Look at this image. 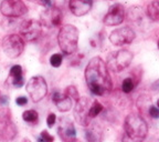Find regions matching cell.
<instances>
[{
    "label": "cell",
    "instance_id": "obj_1",
    "mask_svg": "<svg viewBox=\"0 0 159 142\" xmlns=\"http://www.w3.org/2000/svg\"><path fill=\"white\" fill-rule=\"evenodd\" d=\"M85 79L89 91L95 95H104L113 88L108 68L101 57H94L89 61L85 68Z\"/></svg>",
    "mask_w": 159,
    "mask_h": 142
},
{
    "label": "cell",
    "instance_id": "obj_2",
    "mask_svg": "<svg viewBox=\"0 0 159 142\" xmlns=\"http://www.w3.org/2000/svg\"><path fill=\"white\" fill-rule=\"evenodd\" d=\"M80 32L77 28L73 25L61 26L57 35V42L60 49L65 55H73L79 48Z\"/></svg>",
    "mask_w": 159,
    "mask_h": 142
},
{
    "label": "cell",
    "instance_id": "obj_3",
    "mask_svg": "<svg viewBox=\"0 0 159 142\" xmlns=\"http://www.w3.org/2000/svg\"><path fill=\"white\" fill-rule=\"evenodd\" d=\"M124 130L129 139L140 141L148 135V125L142 115L130 113L125 118Z\"/></svg>",
    "mask_w": 159,
    "mask_h": 142
},
{
    "label": "cell",
    "instance_id": "obj_4",
    "mask_svg": "<svg viewBox=\"0 0 159 142\" xmlns=\"http://www.w3.org/2000/svg\"><path fill=\"white\" fill-rule=\"evenodd\" d=\"M133 59H134L133 52H130L127 49H120L108 56L106 65L109 70L118 73L129 67L130 63L133 62Z\"/></svg>",
    "mask_w": 159,
    "mask_h": 142
},
{
    "label": "cell",
    "instance_id": "obj_5",
    "mask_svg": "<svg viewBox=\"0 0 159 142\" xmlns=\"http://www.w3.org/2000/svg\"><path fill=\"white\" fill-rule=\"evenodd\" d=\"M2 49L8 58L16 59L20 57L25 50V39L16 33L6 36L2 39Z\"/></svg>",
    "mask_w": 159,
    "mask_h": 142
},
{
    "label": "cell",
    "instance_id": "obj_6",
    "mask_svg": "<svg viewBox=\"0 0 159 142\" xmlns=\"http://www.w3.org/2000/svg\"><path fill=\"white\" fill-rule=\"evenodd\" d=\"M27 92L33 102H40L48 95L47 81L41 76H35L27 82Z\"/></svg>",
    "mask_w": 159,
    "mask_h": 142
},
{
    "label": "cell",
    "instance_id": "obj_7",
    "mask_svg": "<svg viewBox=\"0 0 159 142\" xmlns=\"http://www.w3.org/2000/svg\"><path fill=\"white\" fill-rule=\"evenodd\" d=\"M91 105H92V101L86 97L80 98L75 102L73 115H74L75 121L82 127H87L89 125V122H91V119H92L89 117Z\"/></svg>",
    "mask_w": 159,
    "mask_h": 142
},
{
    "label": "cell",
    "instance_id": "obj_8",
    "mask_svg": "<svg viewBox=\"0 0 159 142\" xmlns=\"http://www.w3.org/2000/svg\"><path fill=\"white\" fill-rule=\"evenodd\" d=\"M0 12L5 17H22L28 12V8L22 0H2L0 3Z\"/></svg>",
    "mask_w": 159,
    "mask_h": 142
},
{
    "label": "cell",
    "instance_id": "obj_9",
    "mask_svg": "<svg viewBox=\"0 0 159 142\" xmlns=\"http://www.w3.org/2000/svg\"><path fill=\"white\" fill-rule=\"evenodd\" d=\"M136 38V32L130 27H120L111 32L108 39L111 43L117 47L130 45Z\"/></svg>",
    "mask_w": 159,
    "mask_h": 142
},
{
    "label": "cell",
    "instance_id": "obj_10",
    "mask_svg": "<svg viewBox=\"0 0 159 142\" xmlns=\"http://www.w3.org/2000/svg\"><path fill=\"white\" fill-rule=\"evenodd\" d=\"M42 23L39 20H25L20 25V36L25 39V41H34L42 32Z\"/></svg>",
    "mask_w": 159,
    "mask_h": 142
},
{
    "label": "cell",
    "instance_id": "obj_11",
    "mask_svg": "<svg viewBox=\"0 0 159 142\" xmlns=\"http://www.w3.org/2000/svg\"><path fill=\"white\" fill-rule=\"evenodd\" d=\"M125 16H126V11L124 6L122 3H114L109 7L108 11L104 16L103 22L108 27H114V26L116 27L123 23V21L125 20Z\"/></svg>",
    "mask_w": 159,
    "mask_h": 142
},
{
    "label": "cell",
    "instance_id": "obj_12",
    "mask_svg": "<svg viewBox=\"0 0 159 142\" xmlns=\"http://www.w3.org/2000/svg\"><path fill=\"white\" fill-rule=\"evenodd\" d=\"M63 20L62 11L57 7L47 8V9L41 13V23L47 28H55L61 27Z\"/></svg>",
    "mask_w": 159,
    "mask_h": 142
},
{
    "label": "cell",
    "instance_id": "obj_13",
    "mask_svg": "<svg viewBox=\"0 0 159 142\" xmlns=\"http://www.w3.org/2000/svg\"><path fill=\"white\" fill-rule=\"evenodd\" d=\"M93 7V0H70L69 9L76 17H82L89 13Z\"/></svg>",
    "mask_w": 159,
    "mask_h": 142
},
{
    "label": "cell",
    "instance_id": "obj_14",
    "mask_svg": "<svg viewBox=\"0 0 159 142\" xmlns=\"http://www.w3.org/2000/svg\"><path fill=\"white\" fill-rule=\"evenodd\" d=\"M57 133L59 137L64 141H71V140H75V135H76V131L73 122L67 118H63L60 121V125L57 128Z\"/></svg>",
    "mask_w": 159,
    "mask_h": 142
},
{
    "label": "cell",
    "instance_id": "obj_15",
    "mask_svg": "<svg viewBox=\"0 0 159 142\" xmlns=\"http://www.w3.org/2000/svg\"><path fill=\"white\" fill-rule=\"evenodd\" d=\"M52 101L54 102V105H57V109L61 112H67L71 110V108L73 107V101L69 95H66L65 93L61 92H54L52 95Z\"/></svg>",
    "mask_w": 159,
    "mask_h": 142
},
{
    "label": "cell",
    "instance_id": "obj_16",
    "mask_svg": "<svg viewBox=\"0 0 159 142\" xmlns=\"http://www.w3.org/2000/svg\"><path fill=\"white\" fill-rule=\"evenodd\" d=\"M22 67L19 65H15L11 67L9 73V78L8 80H10V83L15 88H21L25 85V79L22 76Z\"/></svg>",
    "mask_w": 159,
    "mask_h": 142
},
{
    "label": "cell",
    "instance_id": "obj_17",
    "mask_svg": "<svg viewBox=\"0 0 159 142\" xmlns=\"http://www.w3.org/2000/svg\"><path fill=\"white\" fill-rule=\"evenodd\" d=\"M147 16L154 22H159V1L155 0L147 6Z\"/></svg>",
    "mask_w": 159,
    "mask_h": 142
},
{
    "label": "cell",
    "instance_id": "obj_18",
    "mask_svg": "<svg viewBox=\"0 0 159 142\" xmlns=\"http://www.w3.org/2000/svg\"><path fill=\"white\" fill-rule=\"evenodd\" d=\"M39 115L35 110H27L22 113V119L25 120V122L29 123H37Z\"/></svg>",
    "mask_w": 159,
    "mask_h": 142
},
{
    "label": "cell",
    "instance_id": "obj_19",
    "mask_svg": "<svg viewBox=\"0 0 159 142\" xmlns=\"http://www.w3.org/2000/svg\"><path fill=\"white\" fill-rule=\"evenodd\" d=\"M103 111V105L97 100H93L92 105H91V108H89V117L95 118L99 115V113Z\"/></svg>",
    "mask_w": 159,
    "mask_h": 142
},
{
    "label": "cell",
    "instance_id": "obj_20",
    "mask_svg": "<svg viewBox=\"0 0 159 142\" xmlns=\"http://www.w3.org/2000/svg\"><path fill=\"white\" fill-rule=\"evenodd\" d=\"M135 88V83L134 80L132 78H126V79L123 80L122 82V91L124 93H130L134 90Z\"/></svg>",
    "mask_w": 159,
    "mask_h": 142
},
{
    "label": "cell",
    "instance_id": "obj_21",
    "mask_svg": "<svg viewBox=\"0 0 159 142\" xmlns=\"http://www.w3.org/2000/svg\"><path fill=\"white\" fill-rule=\"evenodd\" d=\"M65 95H69L71 99L74 101V102H76L77 100L80 99V93H79V91H77V89L74 87V86H70V87H67L66 89H65Z\"/></svg>",
    "mask_w": 159,
    "mask_h": 142
},
{
    "label": "cell",
    "instance_id": "obj_22",
    "mask_svg": "<svg viewBox=\"0 0 159 142\" xmlns=\"http://www.w3.org/2000/svg\"><path fill=\"white\" fill-rule=\"evenodd\" d=\"M62 61H63V58L61 53H54V55L51 56V58H50V63L54 68H59L60 66L62 65Z\"/></svg>",
    "mask_w": 159,
    "mask_h": 142
},
{
    "label": "cell",
    "instance_id": "obj_23",
    "mask_svg": "<svg viewBox=\"0 0 159 142\" xmlns=\"http://www.w3.org/2000/svg\"><path fill=\"white\" fill-rule=\"evenodd\" d=\"M28 1L42 6V7H44L45 9H47V8H51L54 6V0H28Z\"/></svg>",
    "mask_w": 159,
    "mask_h": 142
},
{
    "label": "cell",
    "instance_id": "obj_24",
    "mask_svg": "<svg viewBox=\"0 0 159 142\" xmlns=\"http://www.w3.org/2000/svg\"><path fill=\"white\" fill-rule=\"evenodd\" d=\"M148 112H149V115L152 118H154V119H158L159 118V108L157 107V105H150Z\"/></svg>",
    "mask_w": 159,
    "mask_h": 142
},
{
    "label": "cell",
    "instance_id": "obj_25",
    "mask_svg": "<svg viewBox=\"0 0 159 142\" xmlns=\"http://www.w3.org/2000/svg\"><path fill=\"white\" fill-rule=\"evenodd\" d=\"M55 121H57V115L54 113H50L47 118V125L49 128H52L55 125Z\"/></svg>",
    "mask_w": 159,
    "mask_h": 142
},
{
    "label": "cell",
    "instance_id": "obj_26",
    "mask_svg": "<svg viewBox=\"0 0 159 142\" xmlns=\"http://www.w3.org/2000/svg\"><path fill=\"white\" fill-rule=\"evenodd\" d=\"M41 137H42V139L44 140V141H48V142H52L53 140H54V137H52V135H50L47 130H43L42 132H41Z\"/></svg>",
    "mask_w": 159,
    "mask_h": 142
},
{
    "label": "cell",
    "instance_id": "obj_27",
    "mask_svg": "<svg viewBox=\"0 0 159 142\" xmlns=\"http://www.w3.org/2000/svg\"><path fill=\"white\" fill-rule=\"evenodd\" d=\"M27 102H28V99L25 97H19L16 99V103H17L18 105H21V107L27 105Z\"/></svg>",
    "mask_w": 159,
    "mask_h": 142
},
{
    "label": "cell",
    "instance_id": "obj_28",
    "mask_svg": "<svg viewBox=\"0 0 159 142\" xmlns=\"http://www.w3.org/2000/svg\"><path fill=\"white\" fill-rule=\"evenodd\" d=\"M157 107H158V108H159V99H158V100H157Z\"/></svg>",
    "mask_w": 159,
    "mask_h": 142
},
{
    "label": "cell",
    "instance_id": "obj_29",
    "mask_svg": "<svg viewBox=\"0 0 159 142\" xmlns=\"http://www.w3.org/2000/svg\"><path fill=\"white\" fill-rule=\"evenodd\" d=\"M157 48L159 49V40H158V42H157Z\"/></svg>",
    "mask_w": 159,
    "mask_h": 142
}]
</instances>
